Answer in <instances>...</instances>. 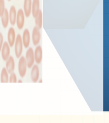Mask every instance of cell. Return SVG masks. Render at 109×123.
Masks as SVG:
<instances>
[{
  "label": "cell",
  "mask_w": 109,
  "mask_h": 123,
  "mask_svg": "<svg viewBox=\"0 0 109 123\" xmlns=\"http://www.w3.org/2000/svg\"><path fill=\"white\" fill-rule=\"evenodd\" d=\"M4 37L1 33L0 32V52L1 50L2 46L4 44Z\"/></svg>",
  "instance_id": "20"
},
{
  "label": "cell",
  "mask_w": 109,
  "mask_h": 123,
  "mask_svg": "<svg viewBox=\"0 0 109 123\" xmlns=\"http://www.w3.org/2000/svg\"><path fill=\"white\" fill-rule=\"evenodd\" d=\"M0 52L2 59L6 61L10 56V47L7 42H4Z\"/></svg>",
  "instance_id": "9"
},
{
  "label": "cell",
  "mask_w": 109,
  "mask_h": 123,
  "mask_svg": "<svg viewBox=\"0 0 109 123\" xmlns=\"http://www.w3.org/2000/svg\"><path fill=\"white\" fill-rule=\"evenodd\" d=\"M25 14L22 9H19L17 10V17L16 19V25L19 30L23 29L24 26L25 21Z\"/></svg>",
  "instance_id": "3"
},
{
  "label": "cell",
  "mask_w": 109,
  "mask_h": 123,
  "mask_svg": "<svg viewBox=\"0 0 109 123\" xmlns=\"http://www.w3.org/2000/svg\"><path fill=\"white\" fill-rule=\"evenodd\" d=\"M40 10V0H32L31 14L33 17L34 18L35 17Z\"/></svg>",
  "instance_id": "11"
},
{
  "label": "cell",
  "mask_w": 109,
  "mask_h": 123,
  "mask_svg": "<svg viewBox=\"0 0 109 123\" xmlns=\"http://www.w3.org/2000/svg\"><path fill=\"white\" fill-rule=\"evenodd\" d=\"M6 10L5 0H0V18L4 14Z\"/></svg>",
  "instance_id": "18"
},
{
  "label": "cell",
  "mask_w": 109,
  "mask_h": 123,
  "mask_svg": "<svg viewBox=\"0 0 109 123\" xmlns=\"http://www.w3.org/2000/svg\"><path fill=\"white\" fill-rule=\"evenodd\" d=\"M23 46L25 48H29L31 42L30 33L28 29H25L21 36Z\"/></svg>",
  "instance_id": "7"
},
{
  "label": "cell",
  "mask_w": 109,
  "mask_h": 123,
  "mask_svg": "<svg viewBox=\"0 0 109 123\" xmlns=\"http://www.w3.org/2000/svg\"><path fill=\"white\" fill-rule=\"evenodd\" d=\"M7 0L8 1H9V2H10V1H11V0Z\"/></svg>",
  "instance_id": "23"
},
{
  "label": "cell",
  "mask_w": 109,
  "mask_h": 123,
  "mask_svg": "<svg viewBox=\"0 0 109 123\" xmlns=\"http://www.w3.org/2000/svg\"><path fill=\"white\" fill-rule=\"evenodd\" d=\"M41 37L40 29L35 26L34 27L32 33V40L34 46L38 45L40 42Z\"/></svg>",
  "instance_id": "5"
},
{
  "label": "cell",
  "mask_w": 109,
  "mask_h": 123,
  "mask_svg": "<svg viewBox=\"0 0 109 123\" xmlns=\"http://www.w3.org/2000/svg\"><path fill=\"white\" fill-rule=\"evenodd\" d=\"M34 18L35 27L40 30L42 28L43 25V15L41 10L38 15Z\"/></svg>",
  "instance_id": "16"
},
{
  "label": "cell",
  "mask_w": 109,
  "mask_h": 123,
  "mask_svg": "<svg viewBox=\"0 0 109 123\" xmlns=\"http://www.w3.org/2000/svg\"><path fill=\"white\" fill-rule=\"evenodd\" d=\"M9 73H8L6 68H3L1 70L0 76V82L2 83H9Z\"/></svg>",
  "instance_id": "17"
},
{
  "label": "cell",
  "mask_w": 109,
  "mask_h": 123,
  "mask_svg": "<svg viewBox=\"0 0 109 123\" xmlns=\"http://www.w3.org/2000/svg\"><path fill=\"white\" fill-rule=\"evenodd\" d=\"M38 82L39 83H43V80L42 79L38 80Z\"/></svg>",
  "instance_id": "21"
},
{
  "label": "cell",
  "mask_w": 109,
  "mask_h": 123,
  "mask_svg": "<svg viewBox=\"0 0 109 123\" xmlns=\"http://www.w3.org/2000/svg\"><path fill=\"white\" fill-rule=\"evenodd\" d=\"M17 13V11L15 6L13 5L11 6L9 12V16L10 19V23L12 26L15 25Z\"/></svg>",
  "instance_id": "12"
},
{
  "label": "cell",
  "mask_w": 109,
  "mask_h": 123,
  "mask_svg": "<svg viewBox=\"0 0 109 123\" xmlns=\"http://www.w3.org/2000/svg\"><path fill=\"white\" fill-rule=\"evenodd\" d=\"M9 82L10 83H17V77L16 74L14 72L10 74Z\"/></svg>",
  "instance_id": "19"
},
{
  "label": "cell",
  "mask_w": 109,
  "mask_h": 123,
  "mask_svg": "<svg viewBox=\"0 0 109 123\" xmlns=\"http://www.w3.org/2000/svg\"><path fill=\"white\" fill-rule=\"evenodd\" d=\"M14 46L15 56L17 58L19 59L22 55L23 48L21 36L20 34H17L16 36V38Z\"/></svg>",
  "instance_id": "1"
},
{
  "label": "cell",
  "mask_w": 109,
  "mask_h": 123,
  "mask_svg": "<svg viewBox=\"0 0 109 123\" xmlns=\"http://www.w3.org/2000/svg\"><path fill=\"white\" fill-rule=\"evenodd\" d=\"M34 60L37 64H40L43 60V50L40 45H37L34 51Z\"/></svg>",
  "instance_id": "10"
},
{
  "label": "cell",
  "mask_w": 109,
  "mask_h": 123,
  "mask_svg": "<svg viewBox=\"0 0 109 123\" xmlns=\"http://www.w3.org/2000/svg\"><path fill=\"white\" fill-rule=\"evenodd\" d=\"M0 18H1V22L2 24V26L4 28H6L10 23L9 11L7 9H6L4 14H3V15L1 16Z\"/></svg>",
  "instance_id": "15"
},
{
  "label": "cell",
  "mask_w": 109,
  "mask_h": 123,
  "mask_svg": "<svg viewBox=\"0 0 109 123\" xmlns=\"http://www.w3.org/2000/svg\"><path fill=\"white\" fill-rule=\"evenodd\" d=\"M25 58L27 62V68H31L35 62L34 50L32 48L30 47L28 48L26 53Z\"/></svg>",
  "instance_id": "4"
},
{
  "label": "cell",
  "mask_w": 109,
  "mask_h": 123,
  "mask_svg": "<svg viewBox=\"0 0 109 123\" xmlns=\"http://www.w3.org/2000/svg\"><path fill=\"white\" fill-rule=\"evenodd\" d=\"M30 77L33 83H36L38 82L40 77V70L38 65H34L31 68Z\"/></svg>",
  "instance_id": "6"
},
{
  "label": "cell",
  "mask_w": 109,
  "mask_h": 123,
  "mask_svg": "<svg viewBox=\"0 0 109 123\" xmlns=\"http://www.w3.org/2000/svg\"><path fill=\"white\" fill-rule=\"evenodd\" d=\"M15 61L12 56H10L6 61V68L9 74L14 72L15 69Z\"/></svg>",
  "instance_id": "14"
},
{
  "label": "cell",
  "mask_w": 109,
  "mask_h": 123,
  "mask_svg": "<svg viewBox=\"0 0 109 123\" xmlns=\"http://www.w3.org/2000/svg\"><path fill=\"white\" fill-rule=\"evenodd\" d=\"M27 68V62L25 60V57L21 56L19 58L18 63V71L19 75L21 78L24 77L26 75Z\"/></svg>",
  "instance_id": "2"
},
{
  "label": "cell",
  "mask_w": 109,
  "mask_h": 123,
  "mask_svg": "<svg viewBox=\"0 0 109 123\" xmlns=\"http://www.w3.org/2000/svg\"><path fill=\"white\" fill-rule=\"evenodd\" d=\"M16 35L15 30L13 27H10L7 33V42L10 48H12L14 45Z\"/></svg>",
  "instance_id": "8"
},
{
  "label": "cell",
  "mask_w": 109,
  "mask_h": 123,
  "mask_svg": "<svg viewBox=\"0 0 109 123\" xmlns=\"http://www.w3.org/2000/svg\"><path fill=\"white\" fill-rule=\"evenodd\" d=\"M32 0H24L23 11L26 17L29 18L31 15Z\"/></svg>",
  "instance_id": "13"
},
{
  "label": "cell",
  "mask_w": 109,
  "mask_h": 123,
  "mask_svg": "<svg viewBox=\"0 0 109 123\" xmlns=\"http://www.w3.org/2000/svg\"><path fill=\"white\" fill-rule=\"evenodd\" d=\"M17 82L18 83H23V81L21 79H20L18 80L17 81Z\"/></svg>",
  "instance_id": "22"
}]
</instances>
